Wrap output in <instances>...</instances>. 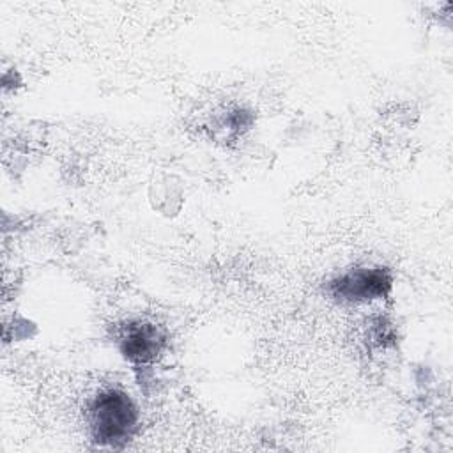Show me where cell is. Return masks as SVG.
<instances>
[{"label": "cell", "mask_w": 453, "mask_h": 453, "mask_svg": "<svg viewBox=\"0 0 453 453\" xmlns=\"http://www.w3.org/2000/svg\"><path fill=\"white\" fill-rule=\"evenodd\" d=\"M117 345L126 361L134 366L154 363L166 345L165 333L152 322L134 320L117 333Z\"/></svg>", "instance_id": "3"}, {"label": "cell", "mask_w": 453, "mask_h": 453, "mask_svg": "<svg viewBox=\"0 0 453 453\" xmlns=\"http://www.w3.org/2000/svg\"><path fill=\"white\" fill-rule=\"evenodd\" d=\"M87 423L96 444L122 448L134 437L140 425V412L126 391L108 388L88 402Z\"/></svg>", "instance_id": "1"}, {"label": "cell", "mask_w": 453, "mask_h": 453, "mask_svg": "<svg viewBox=\"0 0 453 453\" xmlns=\"http://www.w3.org/2000/svg\"><path fill=\"white\" fill-rule=\"evenodd\" d=\"M393 276L386 267H356L327 283V294L340 303H370L391 292Z\"/></svg>", "instance_id": "2"}]
</instances>
